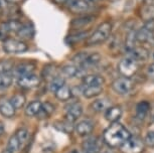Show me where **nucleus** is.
<instances>
[{
  "mask_svg": "<svg viewBox=\"0 0 154 153\" xmlns=\"http://www.w3.org/2000/svg\"><path fill=\"white\" fill-rule=\"evenodd\" d=\"M54 2H56L57 4H63L66 3V2H68L69 0H54Z\"/></svg>",
  "mask_w": 154,
  "mask_h": 153,
  "instance_id": "obj_44",
  "label": "nucleus"
},
{
  "mask_svg": "<svg viewBox=\"0 0 154 153\" xmlns=\"http://www.w3.org/2000/svg\"><path fill=\"white\" fill-rule=\"evenodd\" d=\"M65 85V78L62 76H57L51 80L49 83V91L56 94V92Z\"/></svg>",
  "mask_w": 154,
  "mask_h": 153,
  "instance_id": "obj_30",
  "label": "nucleus"
},
{
  "mask_svg": "<svg viewBox=\"0 0 154 153\" xmlns=\"http://www.w3.org/2000/svg\"><path fill=\"white\" fill-rule=\"evenodd\" d=\"M54 106L51 103L46 102V103H45V104H42V111L39 112V114H38V115H42V117L48 118V117H49L51 114L54 113Z\"/></svg>",
  "mask_w": 154,
  "mask_h": 153,
  "instance_id": "obj_34",
  "label": "nucleus"
},
{
  "mask_svg": "<svg viewBox=\"0 0 154 153\" xmlns=\"http://www.w3.org/2000/svg\"><path fill=\"white\" fill-rule=\"evenodd\" d=\"M87 36V32H81V33H78V34H74V35H69L66 37V41L69 42V43H75L80 40H82L83 38H85Z\"/></svg>",
  "mask_w": 154,
  "mask_h": 153,
  "instance_id": "obj_38",
  "label": "nucleus"
},
{
  "mask_svg": "<svg viewBox=\"0 0 154 153\" xmlns=\"http://www.w3.org/2000/svg\"><path fill=\"white\" fill-rule=\"evenodd\" d=\"M145 1H148V0H145Z\"/></svg>",
  "mask_w": 154,
  "mask_h": 153,
  "instance_id": "obj_51",
  "label": "nucleus"
},
{
  "mask_svg": "<svg viewBox=\"0 0 154 153\" xmlns=\"http://www.w3.org/2000/svg\"><path fill=\"white\" fill-rule=\"evenodd\" d=\"M83 113V106L82 104L79 102L72 103L71 105L66 107V120L69 121L71 123H74L75 121L78 120V118L81 117V115Z\"/></svg>",
  "mask_w": 154,
  "mask_h": 153,
  "instance_id": "obj_9",
  "label": "nucleus"
},
{
  "mask_svg": "<svg viewBox=\"0 0 154 153\" xmlns=\"http://www.w3.org/2000/svg\"><path fill=\"white\" fill-rule=\"evenodd\" d=\"M130 137L131 134L128 129L119 122L112 123L103 134L104 142L112 148L122 146Z\"/></svg>",
  "mask_w": 154,
  "mask_h": 153,
  "instance_id": "obj_1",
  "label": "nucleus"
},
{
  "mask_svg": "<svg viewBox=\"0 0 154 153\" xmlns=\"http://www.w3.org/2000/svg\"><path fill=\"white\" fill-rule=\"evenodd\" d=\"M14 106L12 105L11 101L7 99H0V114L6 118H12L15 115Z\"/></svg>",
  "mask_w": 154,
  "mask_h": 153,
  "instance_id": "obj_12",
  "label": "nucleus"
},
{
  "mask_svg": "<svg viewBox=\"0 0 154 153\" xmlns=\"http://www.w3.org/2000/svg\"><path fill=\"white\" fill-rule=\"evenodd\" d=\"M34 70V66L30 63H19L17 67L14 69V75H16L17 77H21L24 75L32 74Z\"/></svg>",
  "mask_w": 154,
  "mask_h": 153,
  "instance_id": "obj_23",
  "label": "nucleus"
},
{
  "mask_svg": "<svg viewBox=\"0 0 154 153\" xmlns=\"http://www.w3.org/2000/svg\"><path fill=\"white\" fill-rule=\"evenodd\" d=\"M3 133H4V125L1 122H0V136H1V135L3 134Z\"/></svg>",
  "mask_w": 154,
  "mask_h": 153,
  "instance_id": "obj_45",
  "label": "nucleus"
},
{
  "mask_svg": "<svg viewBox=\"0 0 154 153\" xmlns=\"http://www.w3.org/2000/svg\"><path fill=\"white\" fill-rule=\"evenodd\" d=\"M94 129V124L90 120H83L75 125V131L80 136H87Z\"/></svg>",
  "mask_w": 154,
  "mask_h": 153,
  "instance_id": "obj_14",
  "label": "nucleus"
},
{
  "mask_svg": "<svg viewBox=\"0 0 154 153\" xmlns=\"http://www.w3.org/2000/svg\"><path fill=\"white\" fill-rule=\"evenodd\" d=\"M105 80L102 76L99 75H87L83 77V86H103Z\"/></svg>",
  "mask_w": 154,
  "mask_h": 153,
  "instance_id": "obj_18",
  "label": "nucleus"
},
{
  "mask_svg": "<svg viewBox=\"0 0 154 153\" xmlns=\"http://www.w3.org/2000/svg\"><path fill=\"white\" fill-rule=\"evenodd\" d=\"M128 57L134 59L136 62H145L150 57V53L144 47H136L132 50L128 51Z\"/></svg>",
  "mask_w": 154,
  "mask_h": 153,
  "instance_id": "obj_11",
  "label": "nucleus"
},
{
  "mask_svg": "<svg viewBox=\"0 0 154 153\" xmlns=\"http://www.w3.org/2000/svg\"><path fill=\"white\" fill-rule=\"evenodd\" d=\"M112 89L116 94L124 96V95H127L131 92L133 89V82L130 80V78H118L112 83Z\"/></svg>",
  "mask_w": 154,
  "mask_h": 153,
  "instance_id": "obj_6",
  "label": "nucleus"
},
{
  "mask_svg": "<svg viewBox=\"0 0 154 153\" xmlns=\"http://www.w3.org/2000/svg\"><path fill=\"white\" fill-rule=\"evenodd\" d=\"M151 105L147 101H141L136 106V117L140 120H144L149 115Z\"/></svg>",
  "mask_w": 154,
  "mask_h": 153,
  "instance_id": "obj_19",
  "label": "nucleus"
},
{
  "mask_svg": "<svg viewBox=\"0 0 154 153\" xmlns=\"http://www.w3.org/2000/svg\"><path fill=\"white\" fill-rule=\"evenodd\" d=\"M144 141L137 136H131L123 145L120 146V150L122 153H142L144 151Z\"/></svg>",
  "mask_w": 154,
  "mask_h": 153,
  "instance_id": "obj_4",
  "label": "nucleus"
},
{
  "mask_svg": "<svg viewBox=\"0 0 154 153\" xmlns=\"http://www.w3.org/2000/svg\"><path fill=\"white\" fill-rule=\"evenodd\" d=\"M14 68V63L12 60H6L0 62V74L2 73H10Z\"/></svg>",
  "mask_w": 154,
  "mask_h": 153,
  "instance_id": "obj_37",
  "label": "nucleus"
},
{
  "mask_svg": "<svg viewBox=\"0 0 154 153\" xmlns=\"http://www.w3.org/2000/svg\"><path fill=\"white\" fill-rule=\"evenodd\" d=\"M42 103L40 101H32L31 103H29L25 109V115L27 117H33L39 114V112L42 111Z\"/></svg>",
  "mask_w": 154,
  "mask_h": 153,
  "instance_id": "obj_22",
  "label": "nucleus"
},
{
  "mask_svg": "<svg viewBox=\"0 0 154 153\" xmlns=\"http://www.w3.org/2000/svg\"><path fill=\"white\" fill-rule=\"evenodd\" d=\"M137 42L138 41L137 38H136V32L134 30L130 31L126 37V41H125V48H126L127 53L137 47Z\"/></svg>",
  "mask_w": 154,
  "mask_h": 153,
  "instance_id": "obj_29",
  "label": "nucleus"
},
{
  "mask_svg": "<svg viewBox=\"0 0 154 153\" xmlns=\"http://www.w3.org/2000/svg\"><path fill=\"white\" fill-rule=\"evenodd\" d=\"M87 1H88L90 4V3H95V2H97L98 0H87Z\"/></svg>",
  "mask_w": 154,
  "mask_h": 153,
  "instance_id": "obj_48",
  "label": "nucleus"
},
{
  "mask_svg": "<svg viewBox=\"0 0 154 153\" xmlns=\"http://www.w3.org/2000/svg\"><path fill=\"white\" fill-rule=\"evenodd\" d=\"M28 50V47L25 42L21 40H17L13 38L5 39L3 42V50L6 54H23Z\"/></svg>",
  "mask_w": 154,
  "mask_h": 153,
  "instance_id": "obj_5",
  "label": "nucleus"
},
{
  "mask_svg": "<svg viewBox=\"0 0 154 153\" xmlns=\"http://www.w3.org/2000/svg\"><path fill=\"white\" fill-rule=\"evenodd\" d=\"M101 60V56L97 53H93V54H88L86 60H84L83 65L81 66L80 68L84 69V70H87V69L91 68V67H95L97 63H100Z\"/></svg>",
  "mask_w": 154,
  "mask_h": 153,
  "instance_id": "obj_25",
  "label": "nucleus"
},
{
  "mask_svg": "<svg viewBox=\"0 0 154 153\" xmlns=\"http://www.w3.org/2000/svg\"><path fill=\"white\" fill-rule=\"evenodd\" d=\"M89 2L87 0H72L69 2V9L72 13H82L89 9Z\"/></svg>",
  "mask_w": 154,
  "mask_h": 153,
  "instance_id": "obj_16",
  "label": "nucleus"
},
{
  "mask_svg": "<svg viewBox=\"0 0 154 153\" xmlns=\"http://www.w3.org/2000/svg\"><path fill=\"white\" fill-rule=\"evenodd\" d=\"M39 83H40L39 77H37L34 74L24 75V76L19 77L18 80H17L18 86L23 89H33L38 86Z\"/></svg>",
  "mask_w": 154,
  "mask_h": 153,
  "instance_id": "obj_10",
  "label": "nucleus"
},
{
  "mask_svg": "<svg viewBox=\"0 0 154 153\" xmlns=\"http://www.w3.org/2000/svg\"><path fill=\"white\" fill-rule=\"evenodd\" d=\"M106 153H113V152H106Z\"/></svg>",
  "mask_w": 154,
  "mask_h": 153,
  "instance_id": "obj_50",
  "label": "nucleus"
},
{
  "mask_svg": "<svg viewBox=\"0 0 154 153\" xmlns=\"http://www.w3.org/2000/svg\"><path fill=\"white\" fill-rule=\"evenodd\" d=\"M72 123L69 122V121H60L57 120L54 123V127L56 128L57 131L63 132V133H71V132L74 130V126L72 125Z\"/></svg>",
  "mask_w": 154,
  "mask_h": 153,
  "instance_id": "obj_28",
  "label": "nucleus"
},
{
  "mask_svg": "<svg viewBox=\"0 0 154 153\" xmlns=\"http://www.w3.org/2000/svg\"><path fill=\"white\" fill-rule=\"evenodd\" d=\"M16 137L18 139L19 143H20V147L24 145L27 141V138H28V131L25 128H20L16 131Z\"/></svg>",
  "mask_w": 154,
  "mask_h": 153,
  "instance_id": "obj_36",
  "label": "nucleus"
},
{
  "mask_svg": "<svg viewBox=\"0 0 154 153\" xmlns=\"http://www.w3.org/2000/svg\"><path fill=\"white\" fill-rule=\"evenodd\" d=\"M150 57L152 59V60H154V47L151 50V51H150Z\"/></svg>",
  "mask_w": 154,
  "mask_h": 153,
  "instance_id": "obj_46",
  "label": "nucleus"
},
{
  "mask_svg": "<svg viewBox=\"0 0 154 153\" xmlns=\"http://www.w3.org/2000/svg\"><path fill=\"white\" fill-rule=\"evenodd\" d=\"M54 68L53 67H46L43 69V72H42V75L45 76V78H48V77H51V79H54V77H57L56 75H54Z\"/></svg>",
  "mask_w": 154,
  "mask_h": 153,
  "instance_id": "obj_40",
  "label": "nucleus"
},
{
  "mask_svg": "<svg viewBox=\"0 0 154 153\" xmlns=\"http://www.w3.org/2000/svg\"><path fill=\"white\" fill-rule=\"evenodd\" d=\"M112 32V23L110 21H105L97 27L94 32L88 37L87 44L88 45H97L103 43L109 38Z\"/></svg>",
  "mask_w": 154,
  "mask_h": 153,
  "instance_id": "obj_2",
  "label": "nucleus"
},
{
  "mask_svg": "<svg viewBox=\"0 0 154 153\" xmlns=\"http://www.w3.org/2000/svg\"><path fill=\"white\" fill-rule=\"evenodd\" d=\"M149 116H150V120L154 121V104H153V105H151V107H150Z\"/></svg>",
  "mask_w": 154,
  "mask_h": 153,
  "instance_id": "obj_42",
  "label": "nucleus"
},
{
  "mask_svg": "<svg viewBox=\"0 0 154 153\" xmlns=\"http://www.w3.org/2000/svg\"><path fill=\"white\" fill-rule=\"evenodd\" d=\"M22 23H20L17 20H10V21H7L3 23L0 26V33L2 35H5V34L9 33V32H18L20 28L22 27Z\"/></svg>",
  "mask_w": 154,
  "mask_h": 153,
  "instance_id": "obj_13",
  "label": "nucleus"
},
{
  "mask_svg": "<svg viewBox=\"0 0 154 153\" xmlns=\"http://www.w3.org/2000/svg\"><path fill=\"white\" fill-rule=\"evenodd\" d=\"M147 76L149 77L151 80L154 81V63H151L149 67H148V69H147Z\"/></svg>",
  "mask_w": 154,
  "mask_h": 153,
  "instance_id": "obj_41",
  "label": "nucleus"
},
{
  "mask_svg": "<svg viewBox=\"0 0 154 153\" xmlns=\"http://www.w3.org/2000/svg\"><path fill=\"white\" fill-rule=\"evenodd\" d=\"M8 3H13V4H17V3H21V2L25 1V0H6Z\"/></svg>",
  "mask_w": 154,
  "mask_h": 153,
  "instance_id": "obj_43",
  "label": "nucleus"
},
{
  "mask_svg": "<svg viewBox=\"0 0 154 153\" xmlns=\"http://www.w3.org/2000/svg\"><path fill=\"white\" fill-rule=\"evenodd\" d=\"M82 149L84 153H99L102 149V141L95 136L88 137L82 143Z\"/></svg>",
  "mask_w": 154,
  "mask_h": 153,
  "instance_id": "obj_8",
  "label": "nucleus"
},
{
  "mask_svg": "<svg viewBox=\"0 0 154 153\" xmlns=\"http://www.w3.org/2000/svg\"><path fill=\"white\" fill-rule=\"evenodd\" d=\"M34 33L33 28L29 26V25H22V27L20 28L19 31L17 32V34L20 37H23V38H29V37H32Z\"/></svg>",
  "mask_w": 154,
  "mask_h": 153,
  "instance_id": "obj_33",
  "label": "nucleus"
},
{
  "mask_svg": "<svg viewBox=\"0 0 154 153\" xmlns=\"http://www.w3.org/2000/svg\"><path fill=\"white\" fill-rule=\"evenodd\" d=\"M85 71L84 69L78 67V66H65L62 69V75L63 78H74V77H79L82 76L83 72Z\"/></svg>",
  "mask_w": 154,
  "mask_h": 153,
  "instance_id": "obj_17",
  "label": "nucleus"
},
{
  "mask_svg": "<svg viewBox=\"0 0 154 153\" xmlns=\"http://www.w3.org/2000/svg\"><path fill=\"white\" fill-rule=\"evenodd\" d=\"M138 70V62L130 57H126L118 63V71L123 77L131 78Z\"/></svg>",
  "mask_w": 154,
  "mask_h": 153,
  "instance_id": "obj_3",
  "label": "nucleus"
},
{
  "mask_svg": "<svg viewBox=\"0 0 154 153\" xmlns=\"http://www.w3.org/2000/svg\"><path fill=\"white\" fill-rule=\"evenodd\" d=\"M19 147H20V143H19L18 139H17L16 135L14 134V135H12V136L9 138V140H8L7 149L10 150V151L12 152V153H15L17 150L19 149Z\"/></svg>",
  "mask_w": 154,
  "mask_h": 153,
  "instance_id": "obj_35",
  "label": "nucleus"
},
{
  "mask_svg": "<svg viewBox=\"0 0 154 153\" xmlns=\"http://www.w3.org/2000/svg\"><path fill=\"white\" fill-rule=\"evenodd\" d=\"M12 81H13V78L11 73L0 74V94L4 93V92L12 85Z\"/></svg>",
  "mask_w": 154,
  "mask_h": 153,
  "instance_id": "obj_26",
  "label": "nucleus"
},
{
  "mask_svg": "<svg viewBox=\"0 0 154 153\" xmlns=\"http://www.w3.org/2000/svg\"><path fill=\"white\" fill-rule=\"evenodd\" d=\"M94 20V17L92 16H86V17H80V18H77V19H74L72 21V28H82L84 26H86V25H88L89 23H91V22Z\"/></svg>",
  "mask_w": 154,
  "mask_h": 153,
  "instance_id": "obj_31",
  "label": "nucleus"
},
{
  "mask_svg": "<svg viewBox=\"0 0 154 153\" xmlns=\"http://www.w3.org/2000/svg\"><path fill=\"white\" fill-rule=\"evenodd\" d=\"M110 107H111V103H110V100L107 99V98L98 99L91 104L92 110L97 112V113H101V112L107 111V109L110 108Z\"/></svg>",
  "mask_w": 154,
  "mask_h": 153,
  "instance_id": "obj_20",
  "label": "nucleus"
},
{
  "mask_svg": "<svg viewBox=\"0 0 154 153\" xmlns=\"http://www.w3.org/2000/svg\"><path fill=\"white\" fill-rule=\"evenodd\" d=\"M136 38H137L138 42L145 45L144 47H154V31L147 28L145 25L143 27H141L138 31H136Z\"/></svg>",
  "mask_w": 154,
  "mask_h": 153,
  "instance_id": "obj_7",
  "label": "nucleus"
},
{
  "mask_svg": "<svg viewBox=\"0 0 154 153\" xmlns=\"http://www.w3.org/2000/svg\"><path fill=\"white\" fill-rule=\"evenodd\" d=\"M69 153H78V151H77V150H72V151L69 152Z\"/></svg>",
  "mask_w": 154,
  "mask_h": 153,
  "instance_id": "obj_49",
  "label": "nucleus"
},
{
  "mask_svg": "<svg viewBox=\"0 0 154 153\" xmlns=\"http://www.w3.org/2000/svg\"><path fill=\"white\" fill-rule=\"evenodd\" d=\"M72 96V89L69 88V86H66V84L63 85L62 88L59 89L56 92V97L57 100L62 101V102H66V101H69Z\"/></svg>",
  "mask_w": 154,
  "mask_h": 153,
  "instance_id": "obj_27",
  "label": "nucleus"
},
{
  "mask_svg": "<svg viewBox=\"0 0 154 153\" xmlns=\"http://www.w3.org/2000/svg\"><path fill=\"white\" fill-rule=\"evenodd\" d=\"M145 145L154 148V131H149L144 138Z\"/></svg>",
  "mask_w": 154,
  "mask_h": 153,
  "instance_id": "obj_39",
  "label": "nucleus"
},
{
  "mask_svg": "<svg viewBox=\"0 0 154 153\" xmlns=\"http://www.w3.org/2000/svg\"><path fill=\"white\" fill-rule=\"evenodd\" d=\"M1 153H12V152H11L10 150H8V149L6 148V149H5V150H3V151H2Z\"/></svg>",
  "mask_w": 154,
  "mask_h": 153,
  "instance_id": "obj_47",
  "label": "nucleus"
},
{
  "mask_svg": "<svg viewBox=\"0 0 154 153\" xmlns=\"http://www.w3.org/2000/svg\"><path fill=\"white\" fill-rule=\"evenodd\" d=\"M122 113L123 112H122V108L120 106H111L105 112V118L111 123L118 122V120L122 116Z\"/></svg>",
  "mask_w": 154,
  "mask_h": 153,
  "instance_id": "obj_15",
  "label": "nucleus"
},
{
  "mask_svg": "<svg viewBox=\"0 0 154 153\" xmlns=\"http://www.w3.org/2000/svg\"><path fill=\"white\" fill-rule=\"evenodd\" d=\"M11 103H12V105L14 106V108L16 109H20L22 108L23 106H24L25 104V101H26V99H25V96L23 94H15L14 96L11 98Z\"/></svg>",
  "mask_w": 154,
  "mask_h": 153,
  "instance_id": "obj_32",
  "label": "nucleus"
},
{
  "mask_svg": "<svg viewBox=\"0 0 154 153\" xmlns=\"http://www.w3.org/2000/svg\"><path fill=\"white\" fill-rule=\"evenodd\" d=\"M102 92H103V86H88V87L83 86V90H82L83 95L86 98H88V99L99 96Z\"/></svg>",
  "mask_w": 154,
  "mask_h": 153,
  "instance_id": "obj_24",
  "label": "nucleus"
},
{
  "mask_svg": "<svg viewBox=\"0 0 154 153\" xmlns=\"http://www.w3.org/2000/svg\"><path fill=\"white\" fill-rule=\"evenodd\" d=\"M140 17L145 22L154 20V4H144L140 9Z\"/></svg>",
  "mask_w": 154,
  "mask_h": 153,
  "instance_id": "obj_21",
  "label": "nucleus"
}]
</instances>
